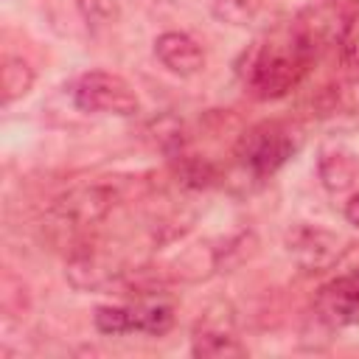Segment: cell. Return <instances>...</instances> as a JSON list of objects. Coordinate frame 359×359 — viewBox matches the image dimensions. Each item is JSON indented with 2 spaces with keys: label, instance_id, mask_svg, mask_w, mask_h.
<instances>
[{
  "label": "cell",
  "instance_id": "1",
  "mask_svg": "<svg viewBox=\"0 0 359 359\" xmlns=\"http://www.w3.org/2000/svg\"><path fill=\"white\" fill-rule=\"evenodd\" d=\"M323 42L325 25L317 14H300L289 28L255 39L236 62L244 93L258 101L283 98L309 76Z\"/></svg>",
  "mask_w": 359,
  "mask_h": 359
},
{
  "label": "cell",
  "instance_id": "2",
  "mask_svg": "<svg viewBox=\"0 0 359 359\" xmlns=\"http://www.w3.org/2000/svg\"><path fill=\"white\" fill-rule=\"evenodd\" d=\"M303 135L289 121H261L241 132L236 143V157L244 165L247 174L255 180L272 177L278 168H283L300 149Z\"/></svg>",
  "mask_w": 359,
  "mask_h": 359
},
{
  "label": "cell",
  "instance_id": "3",
  "mask_svg": "<svg viewBox=\"0 0 359 359\" xmlns=\"http://www.w3.org/2000/svg\"><path fill=\"white\" fill-rule=\"evenodd\" d=\"M73 107L87 115H118L132 118L140 112V98L132 84L107 70L81 73L70 87Z\"/></svg>",
  "mask_w": 359,
  "mask_h": 359
},
{
  "label": "cell",
  "instance_id": "4",
  "mask_svg": "<svg viewBox=\"0 0 359 359\" xmlns=\"http://www.w3.org/2000/svg\"><path fill=\"white\" fill-rule=\"evenodd\" d=\"M118 191L109 182H84L59 194L48 210V216L62 230H84L98 224L115 208Z\"/></svg>",
  "mask_w": 359,
  "mask_h": 359
},
{
  "label": "cell",
  "instance_id": "5",
  "mask_svg": "<svg viewBox=\"0 0 359 359\" xmlns=\"http://www.w3.org/2000/svg\"><path fill=\"white\" fill-rule=\"evenodd\" d=\"M67 280L79 292H107L123 283V269L95 244L76 241L67 258Z\"/></svg>",
  "mask_w": 359,
  "mask_h": 359
},
{
  "label": "cell",
  "instance_id": "6",
  "mask_svg": "<svg viewBox=\"0 0 359 359\" xmlns=\"http://www.w3.org/2000/svg\"><path fill=\"white\" fill-rule=\"evenodd\" d=\"M314 317L328 328L359 325V269L337 275L317 289Z\"/></svg>",
  "mask_w": 359,
  "mask_h": 359
},
{
  "label": "cell",
  "instance_id": "7",
  "mask_svg": "<svg viewBox=\"0 0 359 359\" xmlns=\"http://www.w3.org/2000/svg\"><path fill=\"white\" fill-rule=\"evenodd\" d=\"M339 236L317 224H294L286 233V252L306 272H323L337 264L342 247Z\"/></svg>",
  "mask_w": 359,
  "mask_h": 359
},
{
  "label": "cell",
  "instance_id": "8",
  "mask_svg": "<svg viewBox=\"0 0 359 359\" xmlns=\"http://www.w3.org/2000/svg\"><path fill=\"white\" fill-rule=\"evenodd\" d=\"M154 56L174 76H194L205 67V53L199 42L182 31H165L154 39Z\"/></svg>",
  "mask_w": 359,
  "mask_h": 359
},
{
  "label": "cell",
  "instance_id": "9",
  "mask_svg": "<svg viewBox=\"0 0 359 359\" xmlns=\"http://www.w3.org/2000/svg\"><path fill=\"white\" fill-rule=\"evenodd\" d=\"M356 174L359 163L348 149H325L317 160V177L331 194L348 191L356 182Z\"/></svg>",
  "mask_w": 359,
  "mask_h": 359
},
{
  "label": "cell",
  "instance_id": "10",
  "mask_svg": "<svg viewBox=\"0 0 359 359\" xmlns=\"http://www.w3.org/2000/svg\"><path fill=\"white\" fill-rule=\"evenodd\" d=\"M146 297H140L137 303H132V323L137 334H149V337H163L171 331L174 325V309L171 303L160 300L157 292H143Z\"/></svg>",
  "mask_w": 359,
  "mask_h": 359
},
{
  "label": "cell",
  "instance_id": "11",
  "mask_svg": "<svg viewBox=\"0 0 359 359\" xmlns=\"http://www.w3.org/2000/svg\"><path fill=\"white\" fill-rule=\"evenodd\" d=\"M191 353L199 359H222V356H244L247 348L227 328L205 323L191 337Z\"/></svg>",
  "mask_w": 359,
  "mask_h": 359
},
{
  "label": "cell",
  "instance_id": "12",
  "mask_svg": "<svg viewBox=\"0 0 359 359\" xmlns=\"http://www.w3.org/2000/svg\"><path fill=\"white\" fill-rule=\"evenodd\" d=\"M168 163H171L174 180H177L182 188H188V191H205V188L216 185V180H219V168H216L208 157L194 154L191 149L180 151V154L171 157Z\"/></svg>",
  "mask_w": 359,
  "mask_h": 359
},
{
  "label": "cell",
  "instance_id": "13",
  "mask_svg": "<svg viewBox=\"0 0 359 359\" xmlns=\"http://www.w3.org/2000/svg\"><path fill=\"white\" fill-rule=\"evenodd\" d=\"M146 137H149V143H151L154 149H160L168 160L188 149L185 126H182V121H177L174 115H160V118L149 121V126H146Z\"/></svg>",
  "mask_w": 359,
  "mask_h": 359
},
{
  "label": "cell",
  "instance_id": "14",
  "mask_svg": "<svg viewBox=\"0 0 359 359\" xmlns=\"http://www.w3.org/2000/svg\"><path fill=\"white\" fill-rule=\"evenodd\" d=\"M0 87H3V104H14L17 98L28 95L34 87V67L22 56H6L0 67Z\"/></svg>",
  "mask_w": 359,
  "mask_h": 359
},
{
  "label": "cell",
  "instance_id": "15",
  "mask_svg": "<svg viewBox=\"0 0 359 359\" xmlns=\"http://www.w3.org/2000/svg\"><path fill=\"white\" fill-rule=\"evenodd\" d=\"M258 6L252 0H213L210 3V14L224 22V25H236V28H247L258 22Z\"/></svg>",
  "mask_w": 359,
  "mask_h": 359
},
{
  "label": "cell",
  "instance_id": "16",
  "mask_svg": "<svg viewBox=\"0 0 359 359\" xmlns=\"http://www.w3.org/2000/svg\"><path fill=\"white\" fill-rule=\"evenodd\" d=\"M93 323L107 337H121V334H132L135 331L129 306H98L95 314H93Z\"/></svg>",
  "mask_w": 359,
  "mask_h": 359
},
{
  "label": "cell",
  "instance_id": "17",
  "mask_svg": "<svg viewBox=\"0 0 359 359\" xmlns=\"http://www.w3.org/2000/svg\"><path fill=\"white\" fill-rule=\"evenodd\" d=\"M0 306H3V311L8 317H17V314H22L28 309L25 286H22V280L11 269H6L3 272V280H0Z\"/></svg>",
  "mask_w": 359,
  "mask_h": 359
},
{
  "label": "cell",
  "instance_id": "18",
  "mask_svg": "<svg viewBox=\"0 0 359 359\" xmlns=\"http://www.w3.org/2000/svg\"><path fill=\"white\" fill-rule=\"evenodd\" d=\"M339 56L342 65L353 76H359V11H353L339 31Z\"/></svg>",
  "mask_w": 359,
  "mask_h": 359
},
{
  "label": "cell",
  "instance_id": "19",
  "mask_svg": "<svg viewBox=\"0 0 359 359\" xmlns=\"http://www.w3.org/2000/svg\"><path fill=\"white\" fill-rule=\"evenodd\" d=\"M76 3H79V11L84 14L87 25L107 22V17H109V3L107 0H76Z\"/></svg>",
  "mask_w": 359,
  "mask_h": 359
},
{
  "label": "cell",
  "instance_id": "20",
  "mask_svg": "<svg viewBox=\"0 0 359 359\" xmlns=\"http://www.w3.org/2000/svg\"><path fill=\"white\" fill-rule=\"evenodd\" d=\"M345 219H348L353 227H359V194H353V196L345 202Z\"/></svg>",
  "mask_w": 359,
  "mask_h": 359
},
{
  "label": "cell",
  "instance_id": "21",
  "mask_svg": "<svg viewBox=\"0 0 359 359\" xmlns=\"http://www.w3.org/2000/svg\"><path fill=\"white\" fill-rule=\"evenodd\" d=\"M320 3H325V6H331V3H337V0H320Z\"/></svg>",
  "mask_w": 359,
  "mask_h": 359
}]
</instances>
